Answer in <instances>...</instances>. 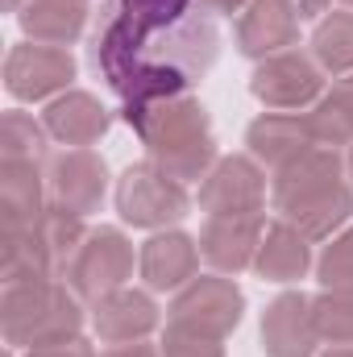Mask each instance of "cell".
I'll return each mask as SVG.
<instances>
[{"label": "cell", "mask_w": 353, "mask_h": 357, "mask_svg": "<svg viewBox=\"0 0 353 357\" xmlns=\"http://www.w3.org/2000/svg\"><path fill=\"white\" fill-rule=\"evenodd\" d=\"M121 116L142 137L146 158L158 171L179 178L183 187L204 178L220 158L216 154V137H212V116L191 96L158 100V104H146V108H125Z\"/></svg>", "instance_id": "obj_1"}, {"label": "cell", "mask_w": 353, "mask_h": 357, "mask_svg": "<svg viewBox=\"0 0 353 357\" xmlns=\"http://www.w3.org/2000/svg\"><path fill=\"white\" fill-rule=\"evenodd\" d=\"M0 333L13 349H42L59 341H75L84 333L80 295L54 278L46 282H17L0 295Z\"/></svg>", "instance_id": "obj_2"}, {"label": "cell", "mask_w": 353, "mask_h": 357, "mask_svg": "<svg viewBox=\"0 0 353 357\" xmlns=\"http://www.w3.org/2000/svg\"><path fill=\"white\" fill-rule=\"evenodd\" d=\"M117 212H121L125 225L158 233V229L179 225L191 212V195H187V187L179 178L158 171L146 158V162L125 167V175L117 178Z\"/></svg>", "instance_id": "obj_3"}, {"label": "cell", "mask_w": 353, "mask_h": 357, "mask_svg": "<svg viewBox=\"0 0 353 357\" xmlns=\"http://www.w3.org/2000/svg\"><path fill=\"white\" fill-rule=\"evenodd\" d=\"M246 316V295L229 274H195L183 291L171 299V316L167 324L179 328H195L204 337H229Z\"/></svg>", "instance_id": "obj_4"}, {"label": "cell", "mask_w": 353, "mask_h": 357, "mask_svg": "<svg viewBox=\"0 0 353 357\" xmlns=\"http://www.w3.org/2000/svg\"><path fill=\"white\" fill-rule=\"evenodd\" d=\"M63 278L88 303L108 295V291H117V287H129V278H133V245H129V237L121 229H104V225L91 229Z\"/></svg>", "instance_id": "obj_5"}, {"label": "cell", "mask_w": 353, "mask_h": 357, "mask_svg": "<svg viewBox=\"0 0 353 357\" xmlns=\"http://www.w3.org/2000/svg\"><path fill=\"white\" fill-rule=\"evenodd\" d=\"M250 91L270 112H299L312 108L324 96V71L303 50H283L274 59H262L250 75Z\"/></svg>", "instance_id": "obj_6"}, {"label": "cell", "mask_w": 353, "mask_h": 357, "mask_svg": "<svg viewBox=\"0 0 353 357\" xmlns=\"http://www.w3.org/2000/svg\"><path fill=\"white\" fill-rule=\"evenodd\" d=\"M266 204V171L250 154H225L200 178V212L208 216H258Z\"/></svg>", "instance_id": "obj_7"}, {"label": "cell", "mask_w": 353, "mask_h": 357, "mask_svg": "<svg viewBox=\"0 0 353 357\" xmlns=\"http://www.w3.org/2000/svg\"><path fill=\"white\" fill-rule=\"evenodd\" d=\"M75 79V59L63 46H42V42H21L4 59V88L13 100H54Z\"/></svg>", "instance_id": "obj_8"}, {"label": "cell", "mask_w": 353, "mask_h": 357, "mask_svg": "<svg viewBox=\"0 0 353 357\" xmlns=\"http://www.w3.org/2000/svg\"><path fill=\"white\" fill-rule=\"evenodd\" d=\"M46 187L50 204L75 216H91L108 195V167L96 150H59L46 158Z\"/></svg>", "instance_id": "obj_9"}, {"label": "cell", "mask_w": 353, "mask_h": 357, "mask_svg": "<svg viewBox=\"0 0 353 357\" xmlns=\"http://www.w3.org/2000/svg\"><path fill=\"white\" fill-rule=\"evenodd\" d=\"M91 328L104 345H129V341H150V333L163 324L158 303L150 291L137 287H117L100 299H91Z\"/></svg>", "instance_id": "obj_10"}, {"label": "cell", "mask_w": 353, "mask_h": 357, "mask_svg": "<svg viewBox=\"0 0 353 357\" xmlns=\"http://www.w3.org/2000/svg\"><path fill=\"white\" fill-rule=\"evenodd\" d=\"M262 354L266 357H316L320 333L312 320V299L303 291H283L262 312Z\"/></svg>", "instance_id": "obj_11"}, {"label": "cell", "mask_w": 353, "mask_h": 357, "mask_svg": "<svg viewBox=\"0 0 353 357\" xmlns=\"http://www.w3.org/2000/svg\"><path fill=\"white\" fill-rule=\"evenodd\" d=\"M262 233V212L258 216H208L200 229V258L216 274H241L254 266Z\"/></svg>", "instance_id": "obj_12"}, {"label": "cell", "mask_w": 353, "mask_h": 357, "mask_svg": "<svg viewBox=\"0 0 353 357\" xmlns=\"http://www.w3.org/2000/svg\"><path fill=\"white\" fill-rule=\"evenodd\" d=\"M137 270L150 291H183L200 274V241L183 229H158L142 245Z\"/></svg>", "instance_id": "obj_13"}, {"label": "cell", "mask_w": 353, "mask_h": 357, "mask_svg": "<svg viewBox=\"0 0 353 357\" xmlns=\"http://www.w3.org/2000/svg\"><path fill=\"white\" fill-rule=\"evenodd\" d=\"M345 178L350 175H345V158H341V150L312 146L308 154H299L295 162H287V167L274 171L270 199H274V208L283 212V208L303 204V199H312V195H320V191H329V187H337V183H345Z\"/></svg>", "instance_id": "obj_14"}, {"label": "cell", "mask_w": 353, "mask_h": 357, "mask_svg": "<svg viewBox=\"0 0 353 357\" xmlns=\"http://www.w3.org/2000/svg\"><path fill=\"white\" fill-rule=\"evenodd\" d=\"M42 125H46L50 142H59L67 150H88V146H96L108 133L112 112L91 91H63V96L46 100Z\"/></svg>", "instance_id": "obj_15"}, {"label": "cell", "mask_w": 353, "mask_h": 357, "mask_svg": "<svg viewBox=\"0 0 353 357\" xmlns=\"http://www.w3.org/2000/svg\"><path fill=\"white\" fill-rule=\"evenodd\" d=\"M246 146H250V158L278 171V167L295 162L299 154H308L316 146V133L308 125V112H262L246 129Z\"/></svg>", "instance_id": "obj_16"}, {"label": "cell", "mask_w": 353, "mask_h": 357, "mask_svg": "<svg viewBox=\"0 0 353 357\" xmlns=\"http://www.w3.org/2000/svg\"><path fill=\"white\" fill-rule=\"evenodd\" d=\"M237 50L246 59H274L283 50H295L299 42V21L278 4V0H250V8L237 17Z\"/></svg>", "instance_id": "obj_17"}, {"label": "cell", "mask_w": 353, "mask_h": 357, "mask_svg": "<svg viewBox=\"0 0 353 357\" xmlns=\"http://www.w3.org/2000/svg\"><path fill=\"white\" fill-rule=\"evenodd\" d=\"M50 208V187L42 162H0V229L38 225Z\"/></svg>", "instance_id": "obj_18"}, {"label": "cell", "mask_w": 353, "mask_h": 357, "mask_svg": "<svg viewBox=\"0 0 353 357\" xmlns=\"http://www.w3.org/2000/svg\"><path fill=\"white\" fill-rule=\"evenodd\" d=\"M17 25L29 42L67 50L88 29V0H25L17 8Z\"/></svg>", "instance_id": "obj_19"}, {"label": "cell", "mask_w": 353, "mask_h": 357, "mask_svg": "<svg viewBox=\"0 0 353 357\" xmlns=\"http://www.w3.org/2000/svg\"><path fill=\"white\" fill-rule=\"evenodd\" d=\"M308 270H312V241L283 216L274 225H266L258 258H254V274L266 282H295Z\"/></svg>", "instance_id": "obj_20"}, {"label": "cell", "mask_w": 353, "mask_h": 357, "mask_svg": "<svg viewBox=\"0 0 353 357\" xmlns=\"http://www.w3.org/2000/svg\"><path fill=\"white\" fill-rule=\"evenodd\" d=\"M63 270L54 262V254L46 250L38 225H25V229H0V278L4 287H17V282H46V278H59Z\"/></svg>", "instance_id": "obj_21"}, {"label": "cell", "mask_w": 353, "mask_h": 357, "mask_svg": "<svg viewBox=\"0 0 353 357\" xmlns=\"http://www.w3.org/2000/svg\"><path fill=\"white\" fill-rule=\"evenodd\" d=\"M278 216L291 220L308 241H329L353 220V183H337V187H329V191H320L303 204L283 208Z\"/></svg>", "instance_id": "obj_22"}, {"label": "cell", "mask_w": 353, "mask_h": 357, "mask_svg": "<svg viewBox=\"0 0 353 357\" xmlns=\"http://www.w3.org/2000/svg\"><path fill=\"white\" fill-rule=\"evenodd\" d=\"M312 59L320 63L324 75L341 79L353 75V13L350 8H337V13H324L312 29Z\"/></svg>", "instance_id": "obj_23"}, {"label": "cell", "mask_w": 353, "mask_h": 357, "mask_svg": "<svg viewBox=\"0 0 353 357\" xmlns=\"http://www.w3.org/2000/svg\"><path fill=\"white\" fill-rule=\"evenodd\" d=\"M191 13H195V0H117L108 21H117L129 33H154Z\"/></svg>", "instance_id": "obj_24"}, {"label": "cell", "mask_w": 353, "mask_h": 357, "mask_svg": "<svg viewBox=\"0 0 353 357\" xmlns=\"http://www.w3.org/2000/svg\"><path fill=\"white\" fill-rule=\"evenodd\" d=\"M46 142H50L46 125L33 121L29 112L13 108L0 116V162H42V158H50Z\"/></svg>", "instance_id": "obj_25"}, {"label": "cell", "mask_w": 353, "mask_h": 357, "mask_svg": "<svg viewBox=\"0 0 353 357\" xmlns=\"http://www.w3.org/2000/svg\"><path fill=\"white\" fill-rule=\"evenodd\" d=\"M38 233H42L46 250L54 254L59 270L67 274L71 258L80 254V245H84V237H88V225H84V216H75V212H67V208L50 204V208L38 216Z\"/></svg>", "instance_id": "obj_26"}, {"label": "cell", "mask_w": 353, "mask_h": 357, "mask_svg": "<svg viewBox=\"0 0 353 357\" xmlns=\"http://www.w3.org/2000/svg\"><path fill=\"white\" fill-rule=\"evenodd\" d=\"M308 125H312V133H316V146H329V150L353 146V108L341 96H333V91H324V96L312 104Z\"/></svg>", "instance_id": "obj_27"}, {"label": "cell", "mask_w": 353, "mask_h": 357, "mask_svg": "<svg viewBox=\"0 0 353 357\" xmlns=\"http://www.w3.org/2000/svg\"><path fill=\"white\" fill-rule=\"evenodd\" d=\"M312 320H316L320 345H353V295L320 291L312 299Z\"/></svg>", "instance_id": "obj_28"}, {"label": "cell", "mask_w": 353, "mask_h": 357, "mask_svg": "<svg viewBox=\"0 0 353 357\" xmlns=\"http://www.w3.org/2000/svg\"><path fill=\"white\" fill-rule=\"evenodd\" d=\"M316 278L324 291L353 295V225H345L337 237H329V245L316 258Z\"/></svg>", "instance_id": "obj_29"}, {"label": "cell", "mask_w": 353, "mask_h": 357, "mask_svg": "<svg viewBox=\"0 0 353 357\" xmlns=\"http://www.w3.org/2000/svg\"><path fill=\"white\" fill-rule=\"evenodd\" d=\"M158 349H163V357H225V341H220V337H204V333H195V328L167 324Z\"/></svg>", "instance_id": "obj_30"}, {"label": "cell", "mask_w": 353, "mask_h": 357, "mask_svg": "<svg viewBox=\"0 0 353 357\" xmlns=\"http://www.w3.org/2000/svg\"><path fill=\"white\" fill-rule=\"evenodd\" d=\"M25 357H96V354H91V345L84 341V337H75V341L42 345V349H25Z\"/></svg>", "instance_id": "obj_31"}, {"label": "cell", "mask_w": 353, "mask_h": 357, "mask_svg": "<svg viewBox=\"0 0 353 357\" xmlns=\"http://www.w3.org/2000/svg\"><path fill=\"white\" fill-rule=\"evenodd\" d=\"M295 21H320L329 13V0H278Z\"/></svg>", "instance_id": "obj_32"}, {"label": "cell", "mask_w": 353, "mask_h": 357, "mask_svg": "<svg viewBox=\"0 0 353 357\" xmlns=\"http://www.w3.org/2000/svg\"><path fill=\"white\" fill-rule=\"evenodd\" d=\"M195 4L208 17H233V13H246L250 8V0H195Z\"/></svg>", "instance_id": "obj_33"}, {"label": "cell", "mask_w": 353, "mask_h": 357, "mask_svg": "<svg viewBox=\"0 0 353 357\" xmlns=\"http://www.w3.org/2000/svg\"><path fill=\"white\" fill-rule=\"evenodd\" d=\"M104 357H163V349L150 341H129V345H112Z\"/></svg>", "instance_id": "obj_34"}, {"label": "cell", "mask_w": 353, "mask_h": 357, "mask_svg": "<svg viewBox=\"0 0 353 357\" xmlns=\"http://www.w3.org/2000/svg\"><path fill=\"white\" fill-rule=\"evenodd\" d=\"M333 96H341V100L353 108V75H341V79L333 84Z\"/></svg>", "instance_id": "obj_35"}, {"label": "cell", "mask_w": 353, "mask_h": 357, "mask_svg": "<svg viewBox=\"0 0 353 357\" xmlns=\"http://www.w3.org/2000/svg\"><path fill=\"white\" fill-rule=\"evenodd\" d=\"M316 357H353V345H329L324 354H316Z\"/></svg>", "instance_id": "obj_36"}, {"label": "cell", "mask_w": 353, "mask_h": 357, "mask_svg": "<svg viewBox=\"0 0 353 357\" xmlns=\"http://www.w3.org/2000/svg\"><path fill=\"white\" fill-rule=\"evenodd\" d=\"M345 175H350V183H353V146H350V154H345Z\"/></svg>", "instance_id": "obj_37"}, {"label": "cell", "mask_w": 353, "mask_h": 357, "mask_svg": "<svg viewBox=\"0 0 353 357\" xmlns=\"http://www.w3.org/2000/svg\"><path fill=\"white\" fill-rule=\"evenodd\" d=\"M0 4H4V8H8V13H17V8H21V4H25V0H0Z\"/></svg>", "instance_id": "obj_38"}, {"label": "cell", "mask_w": 353, "mask_h": 357, "mask_svg": "<svg viewBox=\"0 0 353 357\" xmlns=\"http://www.w3.org/2000/svg\"><path fill=\"white\" fill-rule=\"evenodd\" d=\"M341 4H345V8H350V13H353V0H341Z\"/></svg>", "instance_id": "obj_39"}]
</instances>
